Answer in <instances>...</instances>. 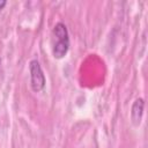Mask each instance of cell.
I'll return each mask as SVG.
<instances>
[{
  "label": "cell",
  "instance_id": "cell-2",
  "mask_svg": "<svg viewBox=\"0 0 148 148\" xmlns=\"http://www.w3.org/2000/svg\"><path fill=\"white\" fill-rule=\"evenodd\" d=\"M30 69V84L34 91L38 92L44 89L45 87V75L42 69V66L38 60H31L29 65Z\"/></svg>",
  "mask_w": 148,
  "mask_h": 148
},
{
  "label": "cell",
  "instance_id": "cell-3",
  "mask_svg": "<svg viewBox=\"0 0 148 148\" xmlns=\"http://www.w3.org/2000/svg\"><path fill=\"white\" fill-rule=\"evenodd\" d=\"M143 108H145V101L142 98H136L132 105L131 109V120L132 124L136 127L140 125L142 114H143Z\"/></svg>",
  "mask_w": 148,
  "mask_h": 148
},
{
  "label": "cell",
  "instance_id": "cell-4",
  "mask_svg": "<svg viewBox=\"0 0 148 148\" xmlns=\"http://www.w3.org/2000/svg\"><path fill=\"white\" fill-rule=\"evenodd\" d=\"M6 3H7V1H6V0H0V10L6 6Z\"/></svg>",
  "mask_w": 148,
  "mask_h": 148
},
{
  "label": "cell",
  "instance_id": "cell-1",
  "mask_svg": "<svg viewBox=\"0 0 148 148\" xmlns=\"http://www.w3.org/2000/svg\"><path fill=\"white\" fill-rule=\"evenodd\" d=\"M69 49V36L67 27L58 22L52 30V53L57 59L64 58Z\"/></svg>",
  "mask_w": 148,
  "mask_h": 148
}]
</instances>
